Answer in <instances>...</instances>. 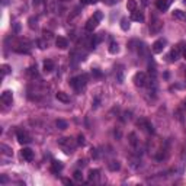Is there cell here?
Wrapping results in <instances>:
<instances>
[{
	"instance_id": "41",
	"label": "cell",
	"mask_w": 186,
	"mask_h": 186,
	"mask_svg": "<svg viewBox=\"0 0 186 186\" xmlns=\"http://www.w3.org/2000/svg\"><path fill=\"white\" fill-rule=\"evenodd\" d=\"M185 106H186V102H185Z\"/></svg>"
},
{
	"instance_id": "2",
	"label": "cell",
	"mask_w": 186,
	"mask_h": 186,
	"mask_svg": "<svg viewBox=\"0 0 186 186\" xmlns=\"http://www.w3.org/2000/svg\"><path fill=\"white\" fill-rule=\"evenodd\" d=\"M103 19V13L102 12H96L95 15H93V18H90L87 22H86V29L89 31V32H93L95 29H96V26L99 25V22Z\"/></svg>"
},
{
	"instance_id": "38",
	"label": "cell",
	"mask_w": 186,
	"mask_h": 186,
	"mask_svg": "<svg viewBox=\"0 0 186 186\" xmlns=\"http://www.w3.org/2000/svg\"><path fill=\"white\" fill-rule=\"evenodd\" d=\"M142 5H144V6H147V5H148V0H142Z\"/></svg>"
},
{
	"instance_id": "14",
	"label": "cell",
	"mask_w": 186,
	"mask_h": 186,
	"mask_svg": "<svg viewBox=\"0 0 186 186\" xmlns=\"http://www.w3.org/2000/svg\"><path fill=\"white\" fill-rule=\"evenodd\" d=\"M173 18H174V19H179V20H185V19H186V13H185L183 10H180V9H176V10L173 12Z\"/></svg>"
},
{
	"instance_id": "37",
	"label": "cell",
	"mask_w": 186,
	"mask_h": 186,
	"mask_svg": "<svg viewBox=\"0 0 186 186\" xmlns=\"http://www.w3.org/2000/svg\"><path fill=\"white\" fill-rule=\"evenodd\" d=\"M64 183H65V185H70V186H71V180H70V179H64Z\"/></svg>"
},
{
	"instance_id": "3",
	"label": "cell",
	"mask_w": 186,
	"mask_h": 186,
	"mask_svg": "<svg viewBox=\"0 0 186 186\" xmlns=\"http://www.w3.org/2000/svg\"><path fill=\"white\" fill-rule=\"evenodd\" d=\"M134 83H135V86H140V87L145 86V84H147V76H145V73H142V71L135 73V76H134Z\"/></svg>"
},
{
	"instance_id": "5",
	"label": "cell",
	"mask_w": 186,
	"mask_h": 186,
	"mask_svg": "<svg viewBox=\"0 0 186 186\" xmlns=\"http://www.w3.org/2000/svg\"><path fill=\"white\" fill-rule=\"evenodd\" d=\"M164 45H166V41H164V40H159V41H156V42L153 44L151 50H153L154 54H160V52L164 50Z\"/></svg>"
},
{
	"instance_id": "22",
	"label": "cell",
	"mask_w": 186,
	"mask_h": 186,
	"mask_svg": "<svg viewBox=\"0 0 186 186\" xmlns=\"http://www.w3.org/2000/svg\"><path fill=\"white\" fill-rule=\"evenodd\" d=\"M128 138H129V142H131V145H132V147H137V145H138V141H137V134H135V132H131V134L128 135Z\"/></svg>"
},
{
	"instance_id": "18",
	"label": "cell",
	"mask_w": 186,
	"mask_h": 186,
	"mask_svg": "<svg viewBox=\"0 0 186 186\" xmlns=\"http://www.w3.org/2000/svg\"><path fill=\"white\" fill-rule=\"evenodd\" d=\"M132 20H135V22H144V15L141 13V12H132Z\"/></svg>"
},
{
	"instance_id": "4",
	"label": "cell",
	"mask_w": 186,
	"mask_h": 186,
	"mask_svg": "<svg viewBox=\"0 0 186 186\" xmlns=\"http://www.w3.org/2000/svg\"><path fill=\"white\" fill-rule=\"evenodd\" d=\"M16 137H18V141H19L20 144H28V142H31L29 134H28L26 131H23V129H18V131H16Z\"/></svg>"
},
{
	"instance_id": "39",
	"label": "cell",
	"mask_w": 186,
	"mask_h": 186,
	"mask_svg": "<svg viewBox=\"0 0 186 186\" xmlns=\"http://www.w3.org/2000/svg\"><path fill=\"white\" fill-rule=\"evenodd\" d=\"M183 58H185V60H186V48H185V50H183Z\"/></svg>"
},
{
	"instance_id": "36",
	"label": "cell",
	"mask_w": 186,
	"mask_h": 186,
	"mask_svg": "<svg viewBox=\"0 0 186 186\" xmlns=\"http://www.w3.org/2000/svg\"><path fill=\"white\" fill-rule=\"evenodd\" d=\"M0 182H2V183H6V182H7V177H6V176H2V177H0Z\"/></svg>"
},
{
	"instance_id": "16",
	"label": "cell",
	"mask_w": 186,
	"mask_h": 186,
	"mask_svg": "<svg viewBox=\"0 0 186 186\" xmlns=\"http://www.w3.org/2000/svg\"><path fill=\"white\" fill-rule=\"evenodd\" d=\"M108 167H109V170L110 172H117V170H119L121 169V164H119V161L118 160H112L109 164H108Z\"/></svg>"
},
{
	"instance_id": "33",
	"label": "cell",
	"mask_w": 186,
	"mask_h": 186,
	"mask_svg": "<svg viewBox=\"0 0 186 186\" xmlns=\"http://www.w3.org/2000/svg\"><path fill=\"white\" fill-rule=\"evenodd\" d=\"M92 157H93V159H97V157H99V154H97V150H96V148H92Z\"/></svg>"
},
{
	"instance_id": "40",
	"label": "cell",
	"mask_w": 186,
	"mask_h": 186,
	"mask_svg": "<svg viewBox=\"0 0 186 186\" xmlns=\"http://www.w3.org/2000/svg\"><path fill=\"white\" fill-rule=\"evenodd\" d=\"M185 76H186V71H185Z\"/></svg>"
},
{
	"instance_id": "8",
	"label": "cell",
	"mask_w": 186,
	"mask_h": 186,
	"mask_svg": "<svg viewBox=\"0 0 186 186\" xmlns=\"http://www.w3.org/2000/svg\"><path fill=\"white\" fill-rule=\"evenodd\" d=\"M170 3H172V0H157V2H156V6H157V9H159V10L164 12V10H167V9H169Z\"/></svg>"
},
{
	"instance_id": "20",
	"label": "cell",
	"mask_w": 186,
	"mask_h": 186,
	"mask_svg": "<svg viewBox=\"0 0 186 186\" xmlns=\"http://www.w3.org/2000/svg\"><path fill=\"white\" fill-rule=\"evenodd\" d=\"M0 150H3V154H5V156H9V157H12V154H13V151L10 150L7 145H5V144L0 145Z\"/></svg>"
},
{
	"instance_id": "11",
	"label": "cell",
	"mask_w": 186,
	"mask_h": 186,
	"mask_svg": "<svg viewBox=\"0 0 186 186\" xmlns=\"http://www.w3.org/2000/svg\"><path fill=\"white\" fill-rule=\"evenodd\" d=\"M179 55H180V45H179V47H176V48H173V50L170 51L169 58H170L172 61H176V60L179 58Z\"/></svg>"
},
{
	"instance_id": "28",
	"label": "cell",
	"mask_w": 186,
	"mask_h": 186,
	"mask_svg": "<svg viewBox=\"0 0 186 186\" xmlns=\"http://www.w3.org/2000/svg\"><path fill=\"white\" fill-rule=\"evenodd\" d=\"M9 73H10V67H9L7 64H3V65H2V77L6 76V74H9Z\"/></svg>"
},
{
	"instance_id": "26",
	"label": "cell",
	"mask_w": 186,
	"mask_h": 186,
	"mask_svg": "<svg viewBox=\"0 0 186 186\" xmlns=\"http://www.w3.org/2000/svg\"><path fill=\"white\" fill-rule=\"evenodd\" d=\"M55 125L58 127V129H65V128H67V122H65V121H63V119H57Z\"/></svg>"
},
{
	"instance_id": "10",
	"label": "cell",
	"mask_w": 186,
	"mask_h": 186,
	"mask_svg": "<svg viewBox=\"0 0 186 186\" xmlns=\"http://www.w3.org/2000/svg\"><path fill=\"white\" fill-rule=\"evenodd\" d=\"M55 45H57L58 48H61V50H65V48L68 47V41H67L65 38H63V36H58V38L55 40Z\"/></svg>"
},
{
	"instance_id": "21",
	"label": "cell",
	"mask_w": 186,
	"mask_h": 186,
	"mask_svg": "<svg viewBox=\"0 0 186 186\" xmlns=\"http://www.w3.org/2000/svg\"><path fill=\"white\" fill-rule=\"evenodd\" d=\"M161 26H163V23H161V22H160V20H156V23H154V25H151V26H150V31H151V32H153V33H154V32H159V31H160V28H161Z\"/></svg>"
},
{
	"instance_id": "15",
	"label": "cell",
	"mask_w": 186,
	"mask_h": 186,
	"mask_svg": "<svg viewBox=\"0 0 186 186\" xmlns=\"http://www.w3.org/2000/svg\"><path fill=\"white\" fill-rule=\"evenodd\" d=\"M58 144L61 145V147H64V145H67V147H74V142L71 141V138H60L58 140Z\"/></svg>"
},
{
	"instance_id": "13",
	"label": "cell",
	"mask_w": 186,
	"mask_h": 186,
	"mask_svg": "<svg viewBox=\"0 0 186 186\" xmlns=\"http://www.w3.org/2000/svg\"><path fill=\"white\" fill-rule=\"evenodd\" d=\"M55 97H57L60 102H63V103H68V102H70V97H68V95H67V93H64V92H57Z\"/></svg>"
},
{
	"instance_id": "23",
	"label": "cell",
	"mask_w": 186,
	"mask_h": 186,
	"mask_svg": "<svg viewBox=\"0 0 186 186\" xmlns=\"http://www.w3.org/2000/svg\"><path fill=\"white\" fill-rule=\"evenodd\" d=\"M118 50H119V48H118V44H117L115 41L110 42V45H109V52H110V54H117Z\"/></svg>"
},
{
	"instance_id": "6",
	"label": "cell",
	"mask_w": 186,
	"mask_h": 186,
	"mask_svg": "<svg viewBox=\"0 0 186 186\" xmlns=\"http://www.w3.org/2000/svg\"><path fill=\"white\" fill-rule=\"evenodd\" d=\"M2 102L5 105H12V102H13V93L10 90H5L2 93Z\"/></svg>"
},
{
	"instance_id": "32",
	"label": "cell",
	"mask_w": 186,
	"mask_h": 186,
	"mask_svg": "<svg viewBox=\"0 0 186 186\" xmlns=\"http://www.w3.org/2000/svg\"><path fill=\"white\" fill-rule=\"evenodd\" d=\"M92 73H93V76H96V77H102V73H100L97 68H93V70H92Z\"/></svg>"
},
{
	"instance_id": "9",
	"label": "cell",
	"mask_w": 186,
	"mask_h": 186,
	"mask_svg": "<svg viewBox=\"0 0 186 186\" xmlns=\"http://www.w3.org/2000/svg\"><path fill=\"white\" fill-rule=\"evenodd\" d=\"M20 156H22V159H25V160L31 161V160L33 159V151L31 150V148H22Z\"/></svg>"
},
{
	"instance_id": "24",
	"label": "cell",
	"mask_w": 186,
	"mask_h": 186,
	"mask_svg": "<svg viewBox=\"0 0 186 186\" xmlns=\"http://www.w3.org/2000/svg\"><path fill=\"white\" fill-rule=\"evenodd\" d=\"M99 173H100V172H99L97 169H95V170L92 169V170L89 172V180H95V179H97Z\"/></svg>"
},
{
	"instance_id": "7",
	"label": "cell",
	"mask_w": 186,
	"mask_h": 186,
	"mask_svg": "<svg viewBox=\"0 0 186 186\" xmlns=\"http://www.w3.org/2000/svg\"><path fill=\"white\" fill-rule=\"evenodd\" d=\"M137 124H138V127H142V128H144V129H145L147 132H150V134H154V128H153V125H151L150 122H147L145 119H140V121H138Z\"/></svg>"
},
{
	"instance_id": "35",
	"label": "cell",
	"mask_w": 186,
	"mask_h": 186,
	"mask_svg": "<svg viewBox=\"0 0 186 186\" xmlns=\"http://www.w3.org/2000/svg\"><path fill=\"white\" fill-rule=\"evenodd\" d=\"M33 20H36V19H33V18H31V19H29V26H31L32 29L36 26V25H33Z\"/></svg>"
},
{
	"instance_id": "25",
	"label": "cell",
	"mask_w": 186,
	"mask_h": 186,
	"mask_svg": "<svg viewBox=\"0 0 186 186\" xmlns=\"http://www.w3.org/2000/svg\"><path fill=\"white\" fill-rule=\"evenodd\" d=\"M121 28H122L124 31H128V29H129V22H128L127 18H122V19H121Z\"/></svg>"
},
{
	"instance_id": "12",
	"label": "cell",
	"mask_w": 186,
	"mask_h": 186,
	"mask_svg": "<svg viewBox=\"0 0 186 186\" xmlns=\"http://www.w3.org/2000/svg\"><path fill=\"white\" fill-rule=\"evenodd\" d=\"M61 170H63V163L54 160V161L51 163V172H52V173H58V172H61Z\"/></svg>"
},
{
	"instance_id": "30",
	"label": "cell",
	"mask_w": 186,
	"mask_h": 186,
	"mask_svg": "<svg viewBox=\"0 0 186 186\" xmlns=\"http://www.w3.org/2000/svg\"><path fill=\"white\" fill-rule=\"evenodd\" d=\"M48 9H50V12H55V2L54 0H48Z\"/></svg>"
},
{
	"instance_id": "29",
	"label": "cell",
	"mask_w": 186,
	"mask_h": 186,
	"mask_svg": "<svg viewBox=\"0 0 186 186\" xmlns=\"http://www.w3.org/2000/svg\"><path fill=\"white\" fill-rule=\"evenodd\" d=\"M26 74H28V76H36V67H29L28 68V71H26Z\"/></svg>"
},
{
	"instance_id": "31",
	"label": "cell",
	"mask_w": 186,
	"mask_h": 186,
	"mask_svg": "<svg viewBox=\"0 0 186 186\" xmlns=\"http://www.w3.org/2000/svg\"><path fill=\"white\" fill-rule=\"evenodd\" d=\"M84 142H86V141H84V137L80 134V135L77 137V144H79V145H84Z\"/></svg>"
},
{
	"instance_id": "19",
	"label": "cell",
	"mask_w": 186,
	"mask_h": 186,
	"mask_svg": "<svg viewBox=\"0 0 186 186\" xmlns=\"http://www.w3.org/2000/svg\"><path fill=\"white\" fill-rule=\"evenodd\" d=\"M127 9H128L129 12H135V10H137V2H135V0H128Z\"/></svg>"
},
{
	"instance_id": "1",
	"label": "cell",
	"mask_w": 186,
	"mask_h": 186,
	"mask_svg": "<svg viewBox=\"0 0 186 186\" xmlns=\"http://www.w3.org/2000/svg\"><path fill=\"white\" fill-rule=\"evenodd\" d=\"M87 74H82V76H77V77H73L71 80H70V86L71 87H74L76 90H82L84 86H86V83H87Z\"/></svg>"
},
{
	"instance_id": "17",
	"label": "cell",
	"mask_w": 186,
	"mask_h": 186,
	"mask_svg": "<svg viewBox=\"0 0 186 186\" xmlns=\"http://www.w3.org/2000/svg\"><path fill=\"white\" fill-rule=\"evenodd\" d=\"M54 70V63L51 60H45L44 61V71L45 73H51Z\"/></svg>"
},
{
	"instance_id": "27",
	"label": "cell",
	"mask_w": 186,
	"mask_h": 186,
	"mask_svg": "<svg viewBox=\"0 0 186 186\" xmlns=\"http://www.w3.org/2000/svg\"><path fill=\"white\" fill-rule=\"evenodd\" d=\"M73 177L76 179V180H79V182H82V180H83V173H82L80 170H76V172L73 173Z\"/></svg>"
},
{
	"instance_id": "34",
	"label": "cell",
	"mask_w": 186,
	"mask_h": 186,
	"mask_svg": "<svg viewBox=\"0 0 186 186\" xmlns=\"http://www.w3.org/2000/svg\"><path fill=\"white\" fill-rule=\"evenodd\" d=\"M80 2H82L83 5H89V3H95L96 0H80Z\"/></svg>"
}]
</instances>
